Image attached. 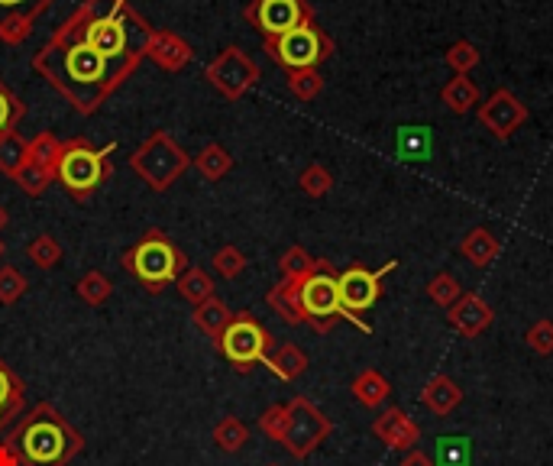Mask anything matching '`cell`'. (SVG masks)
Listing matches in <instances>:
<instances>
[{"mask_svg":"<svg viewBox=\"0 0 553 466\" xmlns=\"http://www.w3.org/2000/svg\"><path fill=\"white\" fill-rule=\"evenodd\" d=\"M0 466H23L20 454L13 450L10 441H0Z\"/></svg>","mask_w":553,"mask_h":466,"instance_id":"obj_47","label":"cell"},{"mask_svg":"<svg viewBox=\"0 0 553 466\" xmlns=\"http://www.w3.org/2000/svg\"><path fill=\"white\" fill-rule=\"evenodd\" d=\"M398 146V159L405 162H427L434 153V136L427 127H418V123H408V127H398L395 136Z\"/></svg>","mask_w":553,"mask_h":466,"instance_id":"obj_20","label":"cell"},{"mask_svg":"<svg viewBox=\"0 0 553 466\" xmlns=\"http://www.w3.org/2000/svg\"><path fill=\"white\" fill-rule=\"evenodd\" d=\"M188 166H191V156L165 130L149 133L130 156V169L143 178L146 188L159 191V195L169 191L188 172Z\"/></svg>","mask_w":553,"mask_h":466,"instance_id":"obj_5","label":"cell"},{"mask_svg":"<svg viewBox=\"0 0 553 466\" xmlns=\"http://www.w3.org/2000/svg\"><path fill=\"white\" fill-rule=\"evenodd\" d=\"M33 68L72 104L75 114L91 117L140 68V62H107L94 56L72 26L62 23L33 56Z\"/></svg>","mask_w":553,"mask_h":466,"instance_id":"obj_1","label":"cell"},{"mask_svg":"<svg viewBox=\"0 0 553 466\" xmlns=\"http://www.w3.org/2000/svg\"><path fill=\"white\" fill-rule=\"evenodd\" d=\"M298 185L308 198H324L327 191L334 188V175H330V169L321 166V162H311V166L301 172Z\"/></svg>","mask_w":553,"mask_h":466,"instance_id":"obj_40","label":"cell"},{"mask_svg":"<svg viewBox=\"0 0 553 466\" xmlns=\"http://www.w3.org/2000/svg\"><path fill=\"white\" fill-rule=\"evenodd\" d=\"M7 221H10V217H7V208H4V204H0V230L7 227Z\"/></svg>","mask_w":553,"mask_h":466,"instance_id":"obj_48","label":"cell"},{"mask_svg":"<svg viewBox=\"0 0 553 466\" xmlns=\"http://www.w3.org/2000/svg\"><path fill=\"white\" fill-rule=\"evenodd\" d=\"M350 389H353V399L363 408H382L392 395L389 379H385L379 369H363V373L353 379Z\"/></svg>","mask_w":553,"mask_h":466,"instance_id":"obj_23","label":"cell"},{"mask_svg":"<svg viewBox=\"0 0 553 466\" xmlns=\"http://www.w3.org/2000/svg\"><path fill=\"white\" fill-rule=\"evenodd\" d=\"M330 431H334V421H330L308 395H295V399L288 402V431H285L282 447L295 460L311 457L330 437Z\"/></svg>","mask_w":553,"mask_h":466,"instance_id":"obj_10","label":"cell"},{"mask_svg":"<svg viewBox=\"0 0 553 466\" xmlns=\"http://www.w3.org/2000/svg\"><path fill=\"white\" fill-rule=\"evenodd\" d=\"M204 78L211 81L227 101H240L243 94L259 81V65L246 56L243 49L227 46V49H220L217 59L204 68Z\"/></svg>","mask_w":553,"mask_h":466,"instance_id":"obj_12","label":"cell"},{"mask_svg":"<svg viewBox=\"0 0 553 466\" xmlns=\"http://www.w3.org/2000/svg\"><path fill=\"white\" fill-rule=\"evenodd\" d=\"M499 250H502V243L495 240V233L489 230V227H473L463 237V243H460V253H463V259H469L473 266H489L495 256H499Z\"/></svg>","mask_w":553,"mask_h":466,"instance_id":"obj_24","label":"cell"},{"mask_svg":"<svg viewBox=\"0 0 553 466\" xmlns=\"http://www.w3.org/2000/svg\"><path fill=\"white\" fill-rule=\"evenodd\" d=\"M26 162H30V156H26V140H23V136L17 130L0 136V172L10 175V178H17L26 169Z\"/></svg>","mask_w":553,"mask_h":466,"instance_id":"obj_32","label":"cell"},{"mask_svg":"<svg viewBox=\"0 0 553 466\" xmlns=\"http://www.w3.org/2000/svg\"><path fill=\"white\" fill-rule=\"evenodd\" d=\"M447 321H450V327L460 337H479V334H486L492 327L495 311H492V305L482 295L463 292L460 298L453 301V308L447 311Z\"/></svg>","mask_w":553,"mask_h":466,"instance_id":"obj_15","label":"cell"},{"mask_svg":"<svg viewBox=\"0 0 553 466\" xmlns=\"http://www.w3.org/2000/svg\"><path fill=\"white\" fill-rule=\"evenodd\" d=\"M266 52L285 72H298V68H317L334 56V39L317 26V20H308L279 39H266Z\"/></svg>","mask_w":553,"mask_h":466,"instance_id":"obj_6","label":"cell"},{"mask_svg":"<svg viewBox=\"0 0 553 466\" xmlns=\"http://www.w3.org/2000/svg\"><path fill=\"white\" fill-rule=\"evenodd\" d=\"M463 295L460 289V279L453 276V272H437V276L427 282V298L434 301L440 308H453V301Z\"/></svg>","mask_w":553,"mask_h":466,"instance_id":"obj_39","label":"cell"},{"mask_svg":"<svg viewBox=\"0 0 553 466\" xmlns=\"http://www.w3.org/2000/svg\"><path fill=\"white\" fill-rule=\"evenodd\" d=\"M259 431L272 437V441H285V431H288V405H269L266 411L259 415Z\"/></svg>","mask_w":553,"mask_h":466,"instance_id":"obj_44","label":"cell"},{"mask_svg":"<svg viewBox=\"0 0 553 466\" xmlns=\"http://www.w3.org/2000/svg\"><path fill=\"white\" fill-rule=\"evenodd\" d=\"M324 266H327V259L311 256L304 246H288V250L279 256V272H282V279H288V282H304Z\"/></svg>","mask_w":553,"mask_h":466,"instance_id":"obj_26","label":"cell"},{"mask_svg":"<svg viewBox=\"0 0 553 466\" xmlns=\"http://www.w3.org/2000/svg\"><path fill=\"white\" fill-rule=\"evenodd\" d=\"M398 466H434V457H427L424 450H418V447H411L408 454L402 457V463Z\"/></svg>","mask_w":553,"mask_h":466,"instance_id":"obj_46","label":"cell"},{"mask_svg":"<svg viewBox=\"0 0 553 466\" xmlns=\"http://www.w3.org/2000/svg\"><path fill=\"white\" fill-rule=\"evenodd\" d=\"M298 301H301L304 324H311L317 334H327L337 321H347L340 305V292H337V272L330 263L298 285Z\"/></svg>","mask_w":553,"mask_h":466,"instance_id":"obj_9","label":"cell"},{"mask_svg":"<svg viewBox=\"0 0 553 466\" xmlns=\"http://www.w3.org/2000/svg\"><path fill=\"white\" fill-rule=\"evenodd\" d=\"M175 289H178V295H182L185 301H191V305H201V301L214 298V279L207 276V269L188 266L182 276H178Z\"/></svg>","mask_w":553,"mask_h":466,"instance_id":"obj_29","label":"cell"},{"mask_svg":"<svg viewBox=\"0 0 553 466\" xmlns=\"http://www.w3.org/2000/svg\"><path fill=\"white\" fill-rule=\"evenodd\" d=\"M55 0H0V43L20 46Z\"/></svg>","mask_w":553,"mask_h":466,"instance_id":"obj_14","label":"cell"},{"mask_svg":"<svg viewBox=\"0 0 553 466\" xmlns=\"http://www.w3.org/2000/svg\"><path fill=\"white\" fill-rule=\"evenodd\" d=\"M298 285H301V282H288V279H282L279 285H272V292L266 295L269 308H272L275 314H279V318H282L285 324H292V327L304 324L301 301H298Z\"/></svg>","mask_w":553,"mask_h":466,"instance_id":"obj_25","label":"cell"},{"mask_svg":"<svg viewBox=\"0 0 553 466\" xmlns=\"http://www.w3.org/2000/svg\"><path fill=\"white\" fill-rule=\"evenodd\" d=\"M524 120H528V107H524V101L508 88H495L489 94V101L479 107V123L495 136V140L515 136L518 127H524Z\"/></svg>","mask_w":553,"mask_h":466,"instance_id":"obj_13","label":"cell"},{"mask_svg":"<svg viewBox=\"0 0 553 466\" xmlns=\"http://www.w3.org/2000/svg\"><path fill=\"white\" fill-rule=\"evenodd\" d=\"M444 62L453 68V75H469L482 62V52L469 39H456V43L444 52Z\"/></svg>","mask_w":553,"mask_h":466,"instance_id":"obj_36","label":"cell"},{"mask_svg":"<svg viewBox=\"0 0 553 466\" xmlns=\"http://www.w3.org/2000/svg\"><path fill=\"white\" fill-rule=\"evenodd\" d=\"M191 321H195V327L204 337H211L217 344V337L224 334V327L233 321V311L227 308V301H220L214 295V298L201 301V305H195V311H191Z\"/></svg>","mask_w":553,"mask_h":466,"instance_id":"obj_21","label":"cell"},{"mask_svg":"<svg viewBox=\"0 0 553 466\" xmlns=\"http://www.w3.org/2000/svg\"><path fill=\"white\" fill-rule=\"evenodd\" d=\"M4 441L13 444L23 466H68L85 450V434L72 428L62 411L49 402L23 411Z\"/></svg>","mask_w":553,"mask_h":466,"instance_id":"obj_2","label":"cell"},{"mask_svg":"<svg viewBox=\"0 0 553 466\" xmlns=\"http://www.w3.org/2000/svg\"><path fill=\"white\" fill-rule=\"evenodd\" d=\"M26 411V386L0 356V434L10 431Z\"/></svg>","mask_w":553,"mask_h":466,"instance_id":"obj_18","label":"cell"},{"mask_svg":"<svg viewBox=\"0 0 553 466\" xmlns=\"http://www.w3.org/2000/svg\"><path fill=\"white\" fill-rule=\"evenodd\" d=\"M469 460H473L469 437H437L434 466H469Z\"/></svg>","mask_w":553,"mask_h":466,"instance_id":"obj_33","label":"cell"},{"mask_svg":"<svg viewBox=\"0 0 553 466\" xmlns=\"http://www.w3.org/2000/svg\"><path fill=\"white\" fill-rule=\"evenodd\" d=\"M421 402L427 405L431 415L447 418V415H453V411L463 405V389H460V382H456V379L437 373V376L427 379V386L421 392Z\"/></svg>","mask_w":553,"mask_h":466,"instance_id":"obj_19","label":"cell"},{"mask_svg":"<svg viewBox=\"0 0 553 466\" xmlns=\"http://www.w3.org/2000/svg\"><path fill=\"white\" fill-rule=\"evenodd\" d=\"M288 91H292L298 101H314L317 94L324 91V75L317 72V68H298V72H288Z\"/></svg>","mask_w":553,"mask_h":466,"instance_id":"obj_38","label":"cell"},{"mask_svg":"<svg viewBox=\"0 0 553 466\" xmlns=\"http://www.w3.org/2000/svg\"><path fill=\"white\" fill-rule=\"evenodd\" d=\"M4 253H7V246H4V240H0V259H4Z\"/></svg>","mask_w":553,"mask_h":466,"instance_id":"obj_49","label":"cell"},{"mask_svg":"<svg viewBox=\"0 0 553 466\" xmlns=\"http://www.w3.org/2000/svg\"><path fill=\"white\" fill-rule=\"evenodd\" d=\"M246 20L256 33H262V39H279L314 20V10L308 0H250Z\"/></svg>","mask_w":553,"mask_h":466,"instance_id":"obj_11","label":"cell"},{"mask_svg":"<svg viewBox=\"0 0 553 466\" xmlns=\"http://www.w3.org/2000/svg\"><path fill=\"white\" fill-rule=\"evenodd\" d=\"M23 117H26V104L10 91L7 81L0 78V136L17 130Z\"/></svg>","mask_w":553,"mask_h":466,"instance_id":"obj_37","label":"cell"},{"mask_svg":"<svg viewBox=\"0 0 553 466\" xmlns=\"http://www.w3.org/2000/svg\"><path fill=\"white\" fill-rule=\"evenodd\" d=\"M246 441H250V428H246L240 418L227 415L214 424V444L224 450V454H240Z\"/></svg>","mask_w":553,"mask_h":466,"instance_id":"obj_31","label":"cell"},{"mask_svg":"<svg viewBox=\"0 0 553 466\" xmlns=\"http://www.w3.org/2000/svg\"><path fill=\"white\" fill-rule=\"evenodd\" d=\"M372 434H376L385 447L405 450V454L421 441V428L405 415L402 408H385L382 415L372 421Z\"/></svg>","mask_w":553,"mask_h":466,"instance_id":"obj_17","label":"cell"},{"mask_svg":"<svg viewBox=\"0 0 553 466\" xmlns=\"http://www.w3.org/2000/svg\"><path fill=\"white\" fill-rule=\"evenodd\" d=\"M398 266V259H389L382 269H366V266H350L337 276V292H340V305L347 321L356 324L359 331L369 334L372 327L363 321V314L369 308H376V301L382 298V279Z\"/></svg>","mask_w":553,"mask_h":466,"instance_id":"obj_8","label":"cell"},{"mask_svg":"<svg viewBox=\"0 0 553 466\" xmlns=\"http://www.w3.org/2000/svg\"><path fill=\"white\" fill-rule=\"evenodd\" d=\"M120 266L127 269L130 276L140 279L146 285V292L159 295L165 285L178 282V276H182L188 266V259L162 230H146V237L136 243L133 250L123 253Z\"/></svg>","mask_w":553,"mask_h":466,"instance_id":"obj_3","label":"cell"},{"mask_svg":"<svg viewBox=\"0 0 553 466\" xmlns=\"http://www.w3.org/2000/svg\"><path fill=\"white\" fill-rule=\"evenodd\" d=\"M13 182L20 185V191H26L30 198H39L43 191L55 182V175L52 172H46V169H39V166H33V162H26V169L13 178Z\"/></svg>","mask_w":553,"mask_h":466,"instance_id":"obj_43","label":"cell"},{"mask_svg":"<svg viewBox=\"0 0 553 466\" xmlns=\"http://www.w3.org/2000/svg\"><path fill=\"white\" fill-rule=\"evenodd\" d=\"M211 263H214V269H217V276L237 279V276H243V269H246V253L240 250V246L227 243V246H220V250L214 253Z\"/></svg>","mask_w":553,"mask_h":466,"instance_id":"obj_41","label":"cell"},{"mask_svg":"<svg viewBox=\"0 0 553 466\" xmlns=\"http://www.w3.org/2000/svg\"><path fill=\"white\" fill-rule=\"evenodd\" d=\"M524 344H528L534 353L541 356H550L553 353V321H537L528 327V334H524Z\"/></svg>","mask_w":553,"mask_h":466,"instance_id":"obj_45","label":"cell"},{"mask_svg":"<svg viewBox=\"0 0 553 466\" xmlns=\"http://www.w3.org/2000/svg\"><path fill=\"white\" fill-rule=\"evenodd\" d=\"M440 101H444V107L450 114L456 117H463L469 114L473 107L479 104V88H476V81L469 78V75H453L444 88H440Z\"/></svg>","mask_w":553,"mask_h":466,"instance_id":"obj_22","label":"cell"},{"mask_svg":"<svg viewBox=\"0 0 553 466\" xmlns=\"http://www.w3.org/2000/svg\"><path fill=\"white\" fill-rule=\"evenodd\" d=\"M191 166H195L201 172V178H207V182H220V178L233 169V156L220 143H207L201 153L191 159Z\"/></svg>","mask_w":553,"mask_h":466,"instance_id":"obj_28","label":"cell"},{"mask_svg":"<svg viewBox=\"0 0 553 466\" xmlns=\"http://www.w3.org/2000/svg\"><path fill=\"white\" fill-rule=\"evenodd\" d=\"M75 292H78L81 301H85V305L98 308V305H104V301H107L110 295H114V282H110V279L104 276V272L91 269V272H85V276L78 279Z\"/></svg>","mask_w":553,"mask_h":466,"instance_id":"obj_34","label":"cell"},{"mask_svg":"<svg viewBox=\"0 0 553 466\" xmlns=\"http://www.w3.org/2000/svg\"><path fill=\"white\" fill-rule=\"evenodd\" d=\"M26 256H30L33 266H39V269H55L62 263V246L52 233H39V237L26 243Z\"/></svg>","mask_w":553,"mask_h":466,"instance_id":"obj_35","label":"cell"},{"mask_svg":"<svg viewBox=\"0 0 553 466\" xmlns=\"http://www.w3.org/2000/svg\"><path fill=\"white\" fill-rule=\"evenodd\" d=\"M26 276L13 266H0V305H17L26 295Z\"/></svg>","mask_w":553,"mask_h":466,"instance_id":"obj_42","label":"cell"},{"mask_svg":"<svg viewBox=\"0 0 553 466\" xmlns=\"http://www.w3.org/2000/svg\"><path fill=\"white\" fill-rule=\"evenodd\" d=\"M26 156H30L33 166L55 175V166H59V156H62V140L52 133H39L26 143Z\"/></svg>","mask_w":553,"mask_h":466,"instance_id":"obj_30","label":"cell"},{"mask_svg":"<svg viewBox=\"0 0 553 466\" xmlns=\"http://www.w3.org/2000/svg\"><path fill=\"white\" fill-rule=\"evenodd\" d=\"M266 366H269L279 379L295 382V379L304 373V369H308V353H304L298 344H282V347H275V350L266 356Z\"/></svg>","mask_w":553,"mask_h":466,"instance_id":"obj_27","label":"cell"},{"mask_svg":"<svg viewBox=\"0 0 553 466\" xmlns=\"http://www.w3.org/2000/svg\"><path fill=\"white\" fill-rule=\"evenodd\" d=\"M117 149V143H107L104 149L91 146L85 136H75V140L62 143V156L59 166H55V182H62V188L72 195L75 201H88L94 191H98L107 178H110V153Z\"/></svg>","mask_w":553,"mask_h":466,"instance_id":"obj_4","label":"cell"},{"mask_svg":"<svg viewBox=\"0 0 553 466\" xmlns=\"http://www.w3.org/2000/svg\"><path fill=\"white\" fill-rule=\"evenodd\" d=\"M217 350L237 373H250L256 363H266L272 353V334L262 327L250 311H237L233 321L217 337Z\"/></svg>","mask_w":553,"mask_h":466,"instance_id":"obj_7","label":"cell"},{"mask_svg":"<svg viewBox=\"0 0 553 466\" xmlns=\"http://www.w3.org/2000/svg\"><path fill=\"white\" fill-rule=\"evenodd\" d=\"M146 59L156 62L162 72H182V68L191 65V59H195V49H191L188 39H182L172 30H152Z\"/></svg>","mask_w":553,"mask_h":466,"instance_id":"obj_16","label":"cell"}]
</instances>
